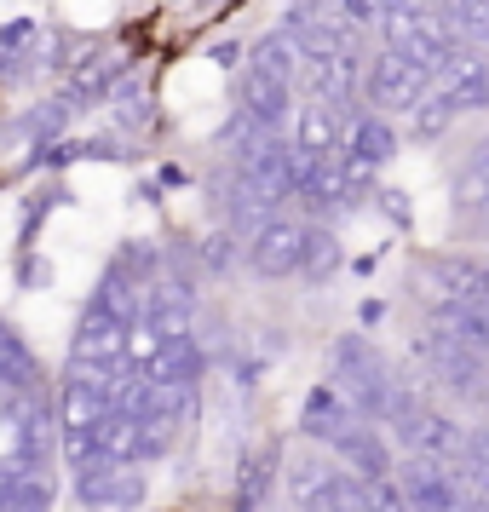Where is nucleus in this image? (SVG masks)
Returning a JSON list of instances; mask_svg holds the SVG:
<instances>
[{"instance_id":"obj_1","label":"nucleus","mask_w":489,"mask_h":512,"mask_svg":"<svg viewBox=\"0 0 489 512\" xmlns=\"http://www.w3.org/2000/svg\"><path fill=\"white\" fill-rule=\"evenodd\" d=\"M392 484L403 489L409 512H472V489H466L449 466H438V461H420V455H409Z\"/></svg>"},{"instance_id":"obj_2","label":"nucleus","mask_w":489,"mask_h":512,"mask_svg":"<svg viewBox=\"0 0 489 512\" xmlns=\"http://www.w3.org/2000/svg\"><path fill=\"white\" fill-rule=\"evenodd\" d=\"M288 495L300 512H363V484L334 472L323 461H300L294 478H288Z\"/></svg>"},{"instance_id":"obj_3","label":"nucleus","mask_w":489,"mask_h":512,"mask_svg":"<svg viewBox=\"0 0 489 512\" xmlns=\"http://www.w3.org/2000/svg\"><path fill=\"white\" fill-rule=\"evenodd\" d=\"M75 495H81L87 512H133L144 501V478H139V466L98 461L87 472H75Z\"/></svg>"},{"instance_id":"obj_4","label":"nucleus","mask_w":489,"mask_h":512,"mask_svg":"<svg viewBox=\"0 0 489 512\" xmlns=\"http://www.w3.org/2000/svg\"><path fill=\"white\" fill-rule=\"evenodd\" d=\"M426 81H432V75L415 70L409 58H397V52H380V58H374V70H369V98H374V110H415L420 98L432 93Z\"/></svg>"},{"instance_id":"obj_5","label":"nucleus","mask_w":489,"mask_h":512,"mask_svg":"<svg viewBox=\"0 0 489 512\" xmlns=\"http://www.w3.org/2000/svg\"><path fill=\"white\" fill-rule=\"evenodd\" d=\"M415 351L426 357V369L443 380V392H455V397H466V392H478L484 386V357L478 351H466V346H449V340H438L432 328L415 340Z\"/></svg>"},{"instance_id":"obj_6","label":"nucleus","mask_w":489,"mask_h":512,"mask_svg":"<svg viewBox=\"0 0 489 512\" xmlns=\"http://www.w3.org/2000/svg\"><path fill=\"white\" fill-rule=\"evenodd\" d=\"M300 242L305 231L294 219H265L248 242V265H254L259 277H294L300 271Z\"/></svg>"},{"instance_id":"obj_7","label":"nucleus","mask_w":489,"mask_h":512,"mask_svg":"<svg viewBox=\"0 0 489 512\" xmlns=\"http://www.w3.org/2000/svg\"><path fill=\"white\" fill-rule=\"evenodd\" d=\"M121 351H127V323L110 317V311H98V305H87V317H81V328H75V357H70V363L127 369V363H121Z\"/></svg>"},{"instance_id":"obj_8","label":"nucleus","mask_w":489,"mask_h":512,"mask_svg":"<svg viewBox=\"0 0 489 512\" xmlns=\"http://www.w3.org/2000/svg\"><path fill=\"white\" fill-rule=\"evenodd\" d=\"M334 455L351 466V478L357 484H374V478H392V449H386V438L380 432H369L363 420H351L346 432H334Z\"/></svg>"},{"instance_id":"obj_9","label":"nucleus","mask_w":489,"mask_h":512,"mask_svg":"<svg viewBox=\"0 0 489 512\" xmlns=\"http://www.w3.org/2000/svg\"><path fill=\"white\" fill-rule=\"evenodd\" d=\"M403 443H409V455H420V461H438V466H449L466 449L461 426H455L449 415H432V409H420V415L403 426Z\"/></svg>"},{"instance_id":"obj_10","label":"nucleus","mask_w":489,"mask_h":512,"mask_svg":"<svg viewBox=\"0 0 489 512\" xmlns=\"http://www.w3.org/2000/svg\"><path fill=\"white\" fill-rule=\"evenodd\" d=\"M196 369H202V351H196V340H162V351L144 363V380L150 386H196Z\"/></svg>"},{"instance_id":"obj_11","label":"nucleus","mask_w":489,"mask_h":512,"mask_svg":"<svg viewBox=\"0 0 489 512\" xmlns=\"http://www.w3.org/2000/svg\"><path fill=\"white\" fill-rule=\"evenodd\" d=\"M357 87H363V58L357 52H340V58H328V64H311V93H317V104H346V98H357Z\"/></svg>"},{"instance_id":"obj_12","label":"nucleus","mask_w":489,"mask_h":512,"mask_svg":"<svg viewBox=\"0 0 489 512\" xmlns=\"http://www.w3.org/2000/svg\"><path fill=\"white\" fill-rule=\"evenodd\" d=\"M242 116L277 133L282 116H288V87H282V81H271V75L248 70V75H242Z\"/></svg>"},{"instance_id":"obj_13","label":"nucleus","mask_w":489,"mask_h":512,"mask_svg":"<svg viewBox=\"0 0 489 512\" xmlns=\"http://www.w3.org/2000/svg\"><path fill=\"white\" fill-rule=\"evenodd\" d=\"M340 110H328V104H305L300 110V127H294V150L305 156H334L340 150Z\"/></svg>"},{"instance_id":"obj_14","label":"nucleus","mask_w":489,"mask_h":512,"mask_svg":"<svg viewBox=\"0 0 489 512\" xmlns=\"http://www.w3.org/2000/svg\"><path fill=\"white\" fill-rule=\"evenodd\" d=\"M334 374L346 380V392H357V386H374V380H386V363H380V351H374L369 340L346 334V340L334 346Z\"/></svg>"},{"instance_id":"obj_15","label":"nucleus","mask_w":489,"mask_h":512,"mask_svg":"<svg viewBox=\"0 0 489 512\" xmlns=\"http://www.w3.org/2000/svg\"><path fill=\"white\" fill-rule=\"evenodd\" d=\"M351 420H357V415H351V403L334 392V386H317V392L305 397V420H300V426L311 432V438H323V443H328L334 432H346Z\"/></svg>"},{"instance_id":"obj_16","label":"nucleus","mask_w":489,"mask_h":512,"mask_svg":"<svg viewBox=\"0 0 489 512\" xmlns=\"http://www.w3.org/2000/svg\"><path fill=\"white\" fill-rule=\"evenodd\" d=\"M392 150H397V133L386 127V116H357L351 121V150L346 156L380 167V162H392Z\"/></svg>"},{"instance_id":"obj_17","label":"nucleus","mask_w":489,"mask_h":512,"mask_svg":"<svg viewBox=\"0 0 489 512\" xmlns=\"http://www.w3.org/2000/svg\"><path fill=\"white\" fill-rule=\"evenodd\" d=\"M455 208H461V213L489 208V139L472 150V162H466L461 179H455Z\"/></svg>"},{"instance_id":"obj_18","label":"nucleus","mask_w":489,"mask_h":512,"mask_svg":"<svg viewBox=\"0 0 489 512\" xmlns=\"http://www.w3.org/2000/svg\"><path fill=\"white\" fill-rule=\"evenodd\" d=\"M300 64H305V58L294 52V41H288V35H265V41L254 47V70L271 75V81H282V87L300 75Z\"/></svg>"},{"instance_id":"obj_19","label":"nucleus","mask_w":489,"mask_h":512,"mask_svg":"<svg viewBox=\"0 0 489 512\" xmlns=\"http://www.w3.org/2000/svg\"><path fill=\"white\" fill-rule=\"evenodd\" d=\"M409 116H415V121H409V127H415V139L432 144V139H443V133L455 127V104H449V93H426Z\"/></svg>"},{"instance_id":"obj_20","label":"nucleus","mask_w":489,"mask_h":512,"mask_svg":"<svg viewBox=\"0 0 489 512\" xmlns=\"http://www.w3.org/2000/svg\"><path fill=\"white\" fill-rule=\"evenodd\" d=\"M300 271L311 282H323V277H334L340 271V242H334V231H305V242H300Z\"/></svg>"},{"instance_id":"obj_21","label":"nucleus","mask_w":489,"mask_h":512,"mask_svg":"<svg viewBox=\"0 0 489 512\" xmlns=\"http://www.w3.org/2000/svg\"><path fill=\"white\" fill-rule=\"evenodd\" d=\"M173 438H179V415H144L139 420V455L133 461H162L167 449H173Z\"/></svg>"},{"instance_id":"obj_22","label":"nucleus","mask_w":489,"mask_h":512,"mask_svg":"<svg viewBox=\"0 0 489 512\" xmlns=\"http://www.w3.org/2000/svg\"><path fill=\"white\" fill-rule=\"evenodd\" d=\"M461 466H466V489H472V484H489V426H484V432H472V438H466Z\"/></svg>"},{"instance_id":"obj_23","label":"nucleus","mask_w":489,"mask_h":512,"mask_svg":"<svg viewBox=\"0 0 489 512\" xmlns=\"http://www.w3.org/2000/svg\"><path fill=\"white\" fill-rule=\"evenodd\" d=\"M363 512H409V501L392 478H374V484H363Z\"/></svg>"},{"instance_id":"obj_24","label":"nucleus","mask_w":489,"mask_h":512,"mask_svg":"<svg viewBox=\"0 0 489 512\" xmlns=\"http://www.w3.org/2000/svg\"><path fill=\"white\" fill-rule=\"evenodd\" d=\"M443 93L455 104V116H461V110H489V70L478 75V81H466V87H443Z\"/></svg>"},{"instance_id":"obj_25","label":"nucleus","mask_w":489,"mask_h":512,"mask_svg":"<svg viewBox=\"0 0 489 512\" xmlns=\"http://www.w3.org/2000/svg\"><path fill=\"white\" fill-rule=\"evenodd\" d=\"M116 116L127 121V127H144V121H150V98H144L133 81H127V87L116 93Z\"/></svg>"},{"instance_id":"obj_26","label":"nucleus","mask_w":489,"mask_h":512,"mask_svg":"<svg viewBox=\"0 0 489 512\" xmlns=\"http://www.w3.org/2000/svg\"><path fill=\"white\" fill-rule=\"evenodd\" d=\"M202 259H208L213 271H225V265L236 259V236H225V231H219V236H208V242H202Z\"/></svg>"},{"instance_id":"obj_27","label":"nucleus","mask_w":489,"mask_h":512,"mask_svg":"<svg viewBox=\"0 0 489 512\" xmlns=\"http://www.w3.org/2000/svg\"><path fill=\"white\" fill-rule=\"evenodd\" d=\"M340 12H346L351 29H363V24H374V18H380V0H340Z\"/></svg>"},{"instance_id":"obj_28","label":"nucleus","mask_w":489,"mask_h":512,"mask_svg":"<svg viewBox=\"0 0 489 512\" xmlns=\"http://www.w3.org/2000/svg\"><path fill=\"white\" fill-rule=\"evenodd\" d=\"M380 202H386V213H392L397 225H409V196L403 190H380Z\"/></svg>"},{"instance_id":"obj_29","label":"nucleus","mask_w":489,"mask_h":512,"mask_svg":"<svg viewBox=\"0 0 489 512\" xmlns=\"http://www.w3.org/2000/svg\"><path fill=\"white\" fill-rule=\"evenodd\" d=\"M0 41H6V52H12V47H29V41H35V24L24 18V24H12V29H6Z\"/></svg>"},{"instance_id":"obj_30","label":"nucleus","mask_w":489,"mask_h":512,"mask_svg":"<svg viewBox=\"0 0 489 512\" xmlns=\"http://www.w3.org/2000/svg\"><path fill=\"white\" fill-rule=\"evenodd\" d=\"M472 512H489V484H472Z\"/></svg>"}]
</instances>
